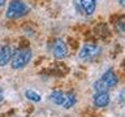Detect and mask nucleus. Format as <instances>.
Returning <instances> with one entry per match:
<instances>
[{"label": "nucleus", "instance_id": "f257e3e1", "mask_svg": "<svg viewBox=\"0 0 125 117\" xmlns=\"http://www.w3.org/2000/svg\"><path fill=\"white\" fill-rule=\"evenodd\" d=\"M31 51L29 48H21V49H17L16 52L12 55V58H10V66L13 69H21L23 66H26L29 64V61L31 60Z\"/></svg>", "mask_w": 125, "mask_h": 117}, {"label": "nucleus", "instance_id": "f03ea898", "mask_svg": "<svg viewBox=\"0 0 125 117\" xmlns=\"http://www.w3.org/2000/svg\"><path fill=\"white\" fill-rule=\"evenodd\" d=\"M27 7L26 4L21 1V0H12L8 5V10H7V17L8 18H18L21 16L27 13Z\"/></svg>", "mask_w": 125, "mask_h": 117}, {"label": "nucleus", "instance_id": "7ed1b4c3", "mask_svg": "<svg viewBox=\"0 0 125 117\" xmlns=\"http://www.w3.org/2000/svg\"><path fill=\"white\" fill-rule=\"evenodd\" d=\"M102 48L96 44H85L80 51V58L82 60H91L100 53Z\"/></svg>", "mask_w": 125, "mask_h": 117}, {"label": "nucleus", "instance_id": "20e7f679", "mask_svg": "<svg viewBox=\"0 0 125 117\" xmlns=\"http://www.w3.org/2000/svg\"><path fill=\"white\" fill-rule=\"evenodd\" d=\"M68 55V47L62 39H56L53 44V56L56 58H62Z\"/></svg>", "mask_w": 125, "mask_h": 117}, {"label": "nucleus", "instance_id": "39448f33", "mask_svg": "<svg viewBox=\"0 0 125 117\" xmlns=\"http://www.w3.org/2000/svg\"><path fill=\"white\" fill-rule=\"evenodd\" d=\"M94 104L99 108H104L109 104V95L108 92H96L94 95Z\"/></svg>", "mask_w": 125, "mask_h": 117}, {"label": "nucleus", "instance_id": "423d86ee", "mask_svg": "<svg viewBox=\"0 0 125 117\" xmlns=\"http://www.w3.org/2000/svg\"><path fill=\"white\" fill-rule=\"evenodd\" d=\"M100 79L104 82V85L107 86L108 88L113 87L115 85H117V76L115 74V72H113L112 69H108L107 72L103 74V77H102Z\"/></svg>", "mask_w": 125, "mask_h": 117}, {"label": "nucleus", "instance_id": "0eeeda50", "mask_svg": "<svg viewBox=\"0 0 125 117\" xmlns=\"http://www.w3.org/2000/svg\"><path fill=\"white\" fill-rule=\"evenodd\" d=\"M80 7L85 14H93L96 8V0H80Z\"/></svg>", "mask_w": 125, "mask_h": 117}, {"label": "nucleus", "instance_id": "6e6552de", "mask_svg": "<svg viewBox=\"0 0 125 117\" xmlns=\"http://www.w3.org/2000/svg\"><path fill=\"white\" fill-rule=\"evenodd\" d=\"M12 49L9 46H3L0 49V66H5L12 58Z\"/></svg>", "mask_w": 125, "mask_h": 117}, {"label": "nucleus", "instance_id": "1a4fd4ad", "mask_svg": "<svg viewBox=\"0 0 125 117\" xmlns=\"http://www.w3.org/2000/svg\"><path fill=\"white\" fill-rule=\"evenodd\" d=\"M50 99L52 100L55 104L62 105V104H64V101H65V94L61 92V91H53L50 95Z\"/></svg>", "mask_w": 125, "mask_h": 117}, {"label": "nucleus", "instance_id": "9d476101", "mask_svg": "<svg viewBox=\"0 0 125 117\" xmlns=\"http://www.w3.org/2000/svg\"><path fill=\"white\" fill-rule=\"evenodd\" d=\"M74 103H76V98H74V94H73V92L65 94V101H64V104H62V107L68 109V108H70V107H73Z\"/></svg>", "mask_w": 125, "mask_h": 117}, {"label": "nucleus", "instance_id": "9b49d317", "mask_svg": "<svg viewBox=\"0 0 125 117\" xmlns=\"http://www.w3.org/2000/svg\"><path fill=\"white\" fill-rule=\"evenodd\" d=\"M94 88H95V91L96 92H105L108 90V87L104 85V82L99 79V81H96L95 83H94Z\"/></svg>", "mask_w": 125, "mask_h": 117}, {"label": "nucleus", "instance_id": "f8f14e48", "mask_svg": "<svg viewBox=\"0 0 125 117\" xmlns=\"http://www.w3.org/2000/svg\"><path fill=\"white\" fill-rule=\"evenodd\" d=\"M25 95L29 100H33V101H39L41 100V95L37 94L35 91H33V90H27V91L25 92Z\"/></svg>", "mask_w": 125, "mask_h": 117}, {"label": "nucleus", "instance_id": "ddd939ff", "mask_svg": "<svg viewBox=\"0 0 125 117\" xmlns=\"http://www.w3.org/2000/svg\"><path fill=\"white\" fill-rule=\"evenodd\" d=\"M119 29H120L121 31H125V17L119 21Z\"/></svg>", "mask_w": 125, "mask_h": 117}, {"label": "nucleus", "instance_id": "4468645a", "mask_svg": "<svg viewBox=\"0 0 125 117\" xmlns=\"http://www.w3.org/2000/svg\"><path fill=\"white\" fill-rule=\"evenodd\" d=\"M120 99H121V101H123V103H125V90H123V91H121Z\"/></svg>", "mask_w": 125, "mask_h": 117}, {"label": "nucleus", "instance_id": "2eb2a0df", "mask_svg": "<svg viewBox=\"0 0 125 117\" xmlns=\"http://www.w3.org/2000/svg\"><path fill=\"white\" fill-rule=\"evenodd\" d=\"M5 1H7V0H0V7H3L4 4H5Z\"/></svg>", "mask_w": 125, "mask_h": 117}, {"label": "nucleus", "instance_id": "dca6fc26", "mask_svg": "<svg viewBox=\"0 0 125 117\" xmlns=\"http://www.w3.org/2000/svg\"><path fill=\"white\" fill-rule=\"evenodd\" d=\"M120 3H121V5L125 7V0H120Z\"/></svg>", "mask_w": 125, "mask_h": 117}, {"label": "nucleus", "instance_id": "f3484780", "mask_svg": "<svg viewBox=\"0 0 125 117\" xmlns=\"http://www.w3.org/2000/svg\"><path fill=\"white\" fill-rule=\"evenodd\" d=\"M1 100H3V92L0 91V101H1Z\"/></svg>", "mask_w": 125, "mask_h": 117}]
</instances>
